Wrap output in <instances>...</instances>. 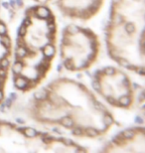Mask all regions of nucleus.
<instances>
[{"label":"nucleus","instance_id":"f03ea898","mask_svg":"<svg viewBox=\"0 0 145 153\" xmlns=\"http://www.w3.org/2000/svg\"><path fill=\"white\" fill-rule=\"evenodd\" d=\"M59 23L49 4L27 5L13 37L11 82L28 94L44 84L58 56Z\"/></svg>","mask_w":145,"mask_h":153},{"label":"nucleus","instance_id":"7ed1b4c3","mask_svg":"<svg viewBox=\"0 0 145 153\" xmlns=\"http://www.w3.org/2000/svg\"><path fill=\"white\" fill-rule=\"evenodd\" d=\"M145 0H110L104 28L107 56L129 73L144 76Z\"/></svg>","mask_w":145,"mask_h":153},{"label":"nucleus","instance_id":"f257e3e1","mask_svg":"<svg viewBox=\"0 0 145 153\" xmlns=\"http://www.w3.org/2000/svg\"><path fill=\"white\" fill-rule=\"evenodd\" d=\"M28 94L20 111L39 126L59 129L76 138L97 140L116 125L112 109L91 87L71 76H57Z\"/></svg>","mask_w":145,"mask_h":153},{"label":"nucleus","instance_id":"6e6552de","mask_svg":"<svg viewBox=\"0 0 145 153\" xmlns=\"http://www.w3.org/2000/svg\"><path fill=\"white\" fill-rule=\"evenodd\" d=\"M101 152H138L145 151V129L143 125L126 127L115 133L100 149Z\"/></svg>","mask_w":145,"mask_h":153},{"label":"nucleus","instance_id":"423d86ee","mask_svg":"<svg viewBox=\"0 0 145 153\" xmlns=\"http://www.w3.org/2000/svg\"><path fill=\"white\" fill-rule=\"evenodd\" d=\"M91 88L112 109L130 111L139 103L137 85L129 72L117 65L95 70L91 75Z\"/></svg>","mask_w":145,"mask_h":153},{"label":"nucleus","instance_id":"20e7f679","mask_svg":"<svg viewBox=\"0 0 145 153\" xmlns=\"http://www.w3.org/2000/svg\"><path fill=\"white\" fill-rule=\"evenodd\" d=\"M77 140L48 129L0 118V153L88 152Z\"/></svg>","mask_w":145,"mask_h":153},{"label":"nucleus","instance_id":"0eeeda50","mask_svg":"<svg viewBox=\"0 0 145 153\" xmlns=\"http://www.w3.org/2000/svg\"><path fill=\"white\" fill-rule=\"evenodd\" d=\"M21 12V9L14 6L0 7V108L4 105L7 87L11 81L13 35L10 24L20 16Z\"/></svg>","mask_w":145,"mask_h":153},{"label":"nucleus","instance_id":"39448f33","mask_svg":"<svg viewBox=\"0 0 145 153\" xmlns=\"http://www.w3.org/2000/svg\"><path fill=\"white\" fill-rule=\"evenodd\" d=\"M100 52V36L89 27L71 23L59 35L58 55L62 67L68 73L79 74L94 68Z\"/></svg>","mask_w":145,"mask_h":153},{"label":"nucleus","instance_id":"1a4fd4ad","mask_svg":"<svg viewBox=\"0 0 145 153\" xmlns=\"http://www.w3.org/2000/svg\"><path fill=\"white\" fill-rule=\"evenodd\" d=\"M62 16L75 22H88L97 16L106 0H52Z\"/></svg>","mask_w":145,"mask_h":153},{"label":"nucleus","instance_id":"9d476101","mask_svg":"<svg viewBox=\"0 0 145 153\" xmlns=\"http://www.w3.org/2000/svg\"><path fill=\"white\" fill-rule=\"evenodd\" d=\"M29 1L30 4H49L52 0H25Z\"/></svg>","mask_w":145,"mask_h":153}]
</instances>
